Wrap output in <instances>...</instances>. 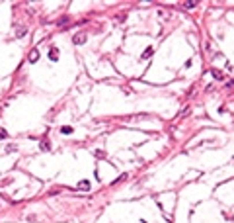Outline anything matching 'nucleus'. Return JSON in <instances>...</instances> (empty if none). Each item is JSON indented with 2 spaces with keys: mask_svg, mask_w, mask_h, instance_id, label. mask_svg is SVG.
I'll use <instances>...</instances> for the list:
<instances>
[{
  "mask_svg": "<svg viewBox=\"0 0 234 223\" xmlns=\"http://www.w3.org/2000/svg\"><path fill=\"white\" fill-rule=\"evenodd\" d=\"M96 157H100V159H105V153H104V151H98V153H96Z\"/></svg>",
  "mask_w": 234,
  "mask_h": 223,
  "instance_id": "ddd939ff",
  "label": "nucleus"
},
{
  "mask_svg": "<svg viewBox=\"0 0 234 223\" xmlns=\"http://www.w3.org/2000/svg\"><path fill=\"white\" fill-rule=\"evenodd\" d=\"M211 73H213V76H215V78H217V80H224V74L220 73V71H218V69H213V71H211Z\"/></svg>",
  "mask_w": 234,
  "mask_h": 223,
  "instance_id": "20e7f679",
  "label": "nucleus"
},
{
  "mask_svg": "<svg viewBox=\"0 0 234 223\" xmlns=\"http://www.w3.org/2000/svg\"><path fill=\"white\" fill-rule=\"evenodd\" d=\"M37 59H39V51H37V49H33L31 53L27 55V61H29V63H35Z\"/></svg>",
  "mask_w": 234,
  "mask_h": 223,
  "instance_id": "f03ea898",
  "label": "nucleus"
},
{
  "mask_svg": "<svg viewBox=\"0 0 234 223\" xmlns=\"http://www.w3.org/2000/svg\"><path fill=\"white\" fill-rule=\"evenodd\" d=\"M25 33H27L25 27H18V30H16V37H22V35H25Z\"/></svg>",
  "mask_w": 234,
  "mask_h": 223,
  "instance_id": "6e6552de",
  "label": "nucleus"
},
{
  "mask_svg": "<svg viewBox=\"0 0 234 223\" xmlns=\"http://www.w3.org/2000/svg\"><path fill=\"white\" fill-rule=\"evenodd\" d=\"M187 112H189V108H186L184 112H179V114H178V117H184V116H186V114H187Z\"/></svg>",
  "mask_w": 234,
  "mask_h": 223,
  "instance_id": "f8f14e48",
  "label": "nucleus"
},
{
  "mask_svg": "<svg viewBox=\"0 0 234 223\" xmlns=\"http://www.w3.org/2000/svg\"><path fill=\"white\" fill-rule=\"evenodd\" d=\"M72 41H74V45H82V43L86 41V33H84V32L76 33V35L72 37Z\"/></svg>",
  "mask_w": 234,
  "mask_h": 223,
  "instance_id": "f257e3e1",
  "label": "nucleus"
},
{
  "mask_svg": "<svg viewBox=\"0 0 234 223\" xmlns=\"http://www.w3.org/2000/svg\"><path fill=\"white\" fill-rule=\"evenodd\" d=\"M78 190H90V182L88 180H80L78 182Z\"/></svg>",
  "mask_w": 234,
  "mask_h": 223,
  "instance_id": "39448f33",
  "label": "nucleus"
},
{
  "mask_svg": "<svg viewBox=\"0 0 234 223\" xmlns=\"http://www.w3.org/2000/svg\"><path fill=\"white\" fill-rule=\"evenodd\" d=\"M49 59H51V61H57V59H59V49H57V47H51V51H49Z\"/></svg>",
  "mask_w": 234,
  "mask_h": 223,
  "instance_id": "7ed1b4c3",
  "label": "nucleus"
},
{
  "mask_svg": "<svg viewBox=\"0 0 234 223\" xmlns=\"http://www.w3.org/2000/svg\"><path fill=\"white\" fill-rule=\"evenodd\" d=\"M154 53L152 47H148V49H145V53H143V59H150V55Z\"/></svg>",
  "mask_w": 234,
  "mask_h": 223,
  "instance_id": "0eeeda50",
  "label": "nucleus"
},
{
  "mask_svg": "<svg viewBox=\"0 0 234 223\" xmlns=\"http://www.w3.org/2000/svg\"><path fill=\"white\" fill-rule=\"evenodd\" d=\"M226 86H234V80H228V82H226Z\"/></svg>",
  "mask_w": 234,
  "mask_h": 223,
  "instance_id": "4468645a",
  "label": "nucleus"
},
{
  "mask_svg": "<svg viewBox=\"0 0 234 223\" xmlns=\"http://www.w3.org/2000/svg\"><path fill=\"white\" fill-rule=\"evenodd\" d=\"M184 6H186V8H195V6H197V2H186Z\"/></svg>",
  "mask_w": 234,
  "mask_h": 223,
  "instance_id": "9b49d317",
  "label": "nucleus"
},
{
  "mask_svg": "<svg viewBox=\"0 0 234 223\" xmlns=\"http://www.w3.org/2000/svg\"><path fill=\"white\" fill-rule=\"evenodd\" d=\"M8 137V131L6 129H0V139H6Z\"/></svg>",
  "mask_w": 234,
  "mask_h": 223,
  "instance_id": "9d476101",
  "label": "nucleus"
},
{
  "mask_svg": "<svg viewBox=\"0 0 234 223\" xmlns=\"http://www.w3.org/2000/svg\"><path fill=\"white\" fill-rule=\"evenodd\" d=\"M61 133L68 135V133H72V127H70V125H65V127H61Z\"/></svg>",
  "mask_w": 234,
  "mask_h": 223,
  "instance_id": "1a4fd4ad",
  "label": "nucleus"
},
{
  "mask_svg": "<svg viewBox=\"0 0 234 223\" xmlns=\"http://www.w3.org/2000/svg\"><path fill=\"white\" fill-rule=\"evenodd\" d=\"M41 149H43V151H49V149H51V145H49V139H41Z\"/></svg>",
  "mask_w": 234,
  "mask_h": 223,
  "instance_id": "423d86ee",
  "label": "nucleus"
}]
</instances>
